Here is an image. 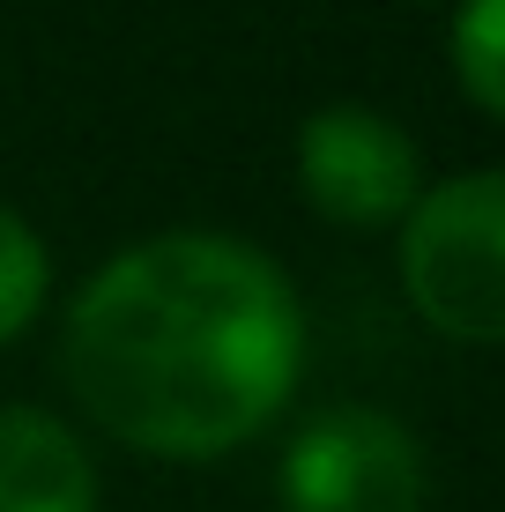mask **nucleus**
Returning <instances> with one entry per match:
<instances>
[{
	"label": "nucleus",
	"instance_id": "f257e3e1",
	"mask_svg": "<svg viewBox=\"0 0 505 512\" xmlns=\"http://www.w3.org/2000/svg\"><path fill=\"white\" fill-rule=\"evenodd\" d=\"M60 372L104 438L156 461H216L268 431L305 372V305L260 245L164 231L75 290Z\"/></svg>",
	"mask_w": 505,
	"mask_h": 512
},
{
	"label": "nucleus",
	"instance_id": "f03ea898",
	"mask_svg": "<svg viewBox=\"0 0 505 512\" xmlns=\"http://www.w3.org/2000/svg\"><path fill=\"white\" fill-rule=\"evenodd\" d=\"M402 290L454 342H505V164L424 186L402 216Z\"/></svg>",
	"mask_w": 505,
	"mask_h": 512
},
{
	"label": "nucleus",
	"instance_id": "7ed1b4c3",
	"mask_svg": "<svg viewBox=\"0 0 505 512\" xmlns=\"http://www.w3.org/2000/svg\"><path fill=\"white\" fill-rule=\"evenodd\" d=\"M290 512H424V453L387 409H327L283 453Z\"/></svg>",
	"mask_w": 505,
	"mask_h": 512
},
{
	"label": "nucleus",
	"instance_id": "20e7f679",
	"mask_svg": "<svg viewBox=\"0 0 505 512\" xmlns=\"http://www.w3.org/2000/svg\"><path fill=\"white\" fill-rule=\"evenodd\" d=\"M298 186L327 223L350 231H387L424 201V149L409 127L364 104H327L298 134Z\"/></svg>",
	"mask_w": 505,
	"mask_h": 512
},
{
	"label": "nucleus",
	"instance_id": "39448f33",
	"mask_svg": "<svg viewBox=\"0 0 505 512\" xmlns=\"http://www.w3.org/2000/svg\"><path fill=\"white\" fill-rule=\"evenodd\" d=\"M0 512H97V468L60 416L0 409Z\"/></svg>",
	"mask_w": 505,
	"mask_h": 512
},
{
	"label": "nucleus",
	"instance_id": "423d86ee",
	"mask_svg": "<svg viewBox=\"0 0 505 512\" xmlns=\"http://www.w3.org/2000/svg\"><path fill=\"white\" fill-rule=\"evenodd\" d=\"M454 75L491 119H505V0H461V15H454Z\"/></svg>",
	"mask_w": 505,
	"mask_h": 512
},
{
	"label": "nucleus",
	"instance_id": "0eeeda50",
	"mask_svg": "<svg viewBox=\"0 0 505 512\" xmlns=\"http://www.w3.org/2000/svg\"><path fill=\"white\" fill-rule=\"evenodd\" d=\"M45 282H52V260H45V238L0 201V342H15L45 305Z\"/></svg>",
	"mask_w": 505,
	"mask_h": 512
}]
</instances>
